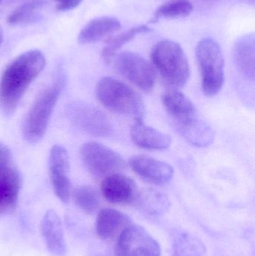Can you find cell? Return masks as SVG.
Returning <instances> with one entry per match:
<instances>
[{
  "mask_svg": "<svg viewBox=\"0 0 255 256\" xmlns=\"http://www.w3.org/2000/svg\"><path fill=\"white\" fill-rule=\"evenodd\" d=\"M100 189L103 197L115 204L133 203L139 192L134 180L121 173H115L103 178Z\"/></svg>",
  "mask_w": 255,
  "mask_h": 256,
  "instance_id": "4fadbf2b",
  "label": "cell"
},
{
  "mask_svg": "<svg viewBox=\"0 0 255 256\" xmlns=\"http://www.w3.org/2000/svg\"><path fill=\"white\" fill-rule=\"evenodd\" d=\"M46 60L37 50L18 56L6 68L0 80V108L6 115L14 112L30 84L44 68Z\"/></svg>",
  "mask_w": 255,
  "mask_h": 256,
  "instance_id": "6da1fadb",
  "label": "cell"
},
{
  "mask_svg": "<svg viewBox=\"0 0 255 256\" xmlns=\"http://www.w3.org/2000/svg\"><path fill=\"white\" fill-rule=\"evenodd\" d=\"M63 86L64 79L58 78L40 92L33 102L25 116L22 128V136L28 142H37L44 136Z\"/></svg>",
  "mask_w": 255,
  "mask_h": 256,
  "instance_id": "5b68a950",
  "label": "cell"
},
{
  "mask_svg": "<svg viewBox=\"0 0 255 256\" xmlns=\"http://www.w3.org/2000/svg\"><path fill=\"white\" fill-rule=\"evenodd\" d=\"M3 40V31L2 28L0 27V45H1V42Z\"/></svg>",
  "mask_w": 255,
  "mask_h": 256,
  "instance_id": "83f0119b",
  "label": "cell"
},
{
  "mask_svg": "<svg viewBox=\"0 0 255 256\" xmlns=\"http://www.w3.org/2000/svg\"><path fill=\"white\" fill-rule=\"evenodd\" d=\"M40 228L48 250L54 255L64 256L66 252L64 230L61 219L55 210H49L45 214Z\"/></svg>",
  "mask_w": 255,
  "mask_h": 256,
  "instance_id": "e0dca14e",
  "label": "cell"
},
{
  "mask_svg": "<svg viewBox=\"0 0 255 256\" xmlns=\"http://www.w3.org/2000/svg\"><path fill=\"white\" fill-rule=\"evenodd\" d=\"M196 60L200 70L202 90L208 97L221 91L225 82V61L219 44L211 38H205L196 46Z\"/></svg>",
  "mask_w": 255,
  "mask_h": 256,
  "instance_id": "8992f818",
  "label": "cell"
},
{
  "mask_svg": "<svg viewBox=\"0 0 255 256\" xmlns=\"http://www.w3.org/2000/svg\"><path fill=\"white\" fill-rule=\"evenodd\" d=\"M129 165L143 180L155 185H163L172 180L173 167L167 162L146 155H136L130 158Z\"/></svg>",
  "mask_w": 255,
  "mask_h": 256,
  "instance_id": "7c38bea8",
  "label": "cell"
},
{
  "mask_svg": "<svg viewBox=\"0 0 255 256\" xmlns=\"http://www.w3.org/2000/svg\"><path fill=\"white\" fill-rule=\"evenodd\" d=\"M1 0H0V3H1Z\"/></svg>",
  "mask_w": 255,
  "mask_h": 256,
  "instance_id": "f1b7e54d",
  "label": "cell"
},
{
  "mask_svg": "<svg viewBox=\"0 0 255 256\" xmlns=\"http://www.w3.org/2000/svg\"><path fill=\"white\" fill-rule=\"evenodd\" d=\"M96 96L104 108L115 114L143 120L145 103L140 94L124 82L110 76L99 80Z\"/></svg>",
  "mask_w": 255,
  "mask_h": 256,
  "instance_id": "277c9868",
  "label": "cell"
},
{
  "mask_svg": "<svg viewBox=\"0 0 255 256\" xmlns=\"http://www.w3.org/2000/svg\"><path fill=\"white\" fill-rule=\"evenodd\" d=\"M206 251L200 239L184 231L175 233L173 238L174 256H202Z\"/></svg>",
  "mask_w": 255,
  "mask_h": 256,
  "instance_id": "44dd1931",
  "label": "cell"
},
{
  "mask_svg": "<svg viewBox=\"0 0 255 256\" xmlns=\"http://www.w3.org/2000/svg\"><path fill=\"white\" fill-rule=\"evenodd\" d=\"M66 112L72 124L88 135L106 137L112 134L110 120L104 112L92 104L72 102L67 105Z\"/></svg>",
  "mask_w": 255,
  "mask_h": 256,
  "instance_id": "9c48e42d",
  "label": "cell"
},
{
  "mask_svg": "<svg viewBox=\"0 0 255 256\" xmlns=\"http://www.w3.org/2000/svg\"><path fill=\"white\" fill-rule=\"evenodd\" d=\"M68 154L64 147L54 146L49 156V172L51 184L56 196L64 203L70 200L71 185L69 178Z\"/></svg>",
  "mask_w": 255,
  "mask_h": 256,
  "instance_id": "8fae6325",
  "label": "cell"
},
{
  "mask_svg": "<svg viewBox=\"0 0 255 256\" xmlns=\"http://www.w3.org/2000/svg\"><path fill=\"white\" fill-rule=\"evenodd\" d=\"M193 4L188 0H171L162 4L156 10L152 22H154L161 18L168 19L186 18L193 12Z\"/></svg>",
  "mask_w": 255,
  "mask_h": 256,
  "instance_id": "cb8c5ba5",
  "label": "cell"
},
{
  "mask_svg": "<svg viewBox=\"0 0 255 256\" xmlns=\"http://www.w3.org/2000/svg\"><path fill=\"white\" fill-rule=\"evenodd\" d=\"M255 38L245 36L234 46V58L240 72L249 79L255 80Z\"/></svg>",
  "mask_w": 255,
  "mask_h": 256,
  "instance_id": "d6986e66",
  "label": "cell"
},
{
  "mask_svg": "<svg viewBox=\"0 0 255 256\" xmlns=\"http://www.w3.org/2000/svg\"><path fill=\"white\" fill-rule=\"evenodd\" d=\"M121 28V22L116 18L110 16L95 18L81 30L78 36V42L82 44L93 43L117 32Z\"/></svg>",
  "mask_w": 255,
  "mask_h": 256,
  "instance_id": "ac0fdd59",
  "label": "cell"
},
{
  "mask_svg": "<svg viewBox=\"0 0 255 256\" xmlns=\"http://www.w3.org/2000/svg\"><path fill=\"white\" fill-rule=\"evenodd\" d=\"M132 224L130 218L122 212L112 208L102 209L96 219V233L102 240H117Z\"/></svg>",
  "mask_w": 255,
  "mask_h": 256,
  "instance_id": "9a60e30c",
  "label": "cell"
},
{
  "mask_svg": "<svg viewBox=\"0 0 255 256\" xmlns=\"http://www.w3.org/2000/svg\"><path fill=\"white\" fill-rule=\"evenodd\" d=\"M11 160V152L7 146L0 142V166L9 165Z\"/></svg>",
  "mask_w": 255,
  "mask_h": 256,
  "instance_id": "4316f807",
  "label": "cell"
},
{
  "mask_svg": "<svg viewBox=\"0 0 255 256\" xmlns=\"http://www.w3.org/2000/svg\"><path fill=\"white\" fill-rule=\"evenodd\" d=\"M80 156L90 174L97 178H105L125 168V162L119 154L96 142L82 144Z\"/></svg>",
  "mask_w": 255,
  "mask_h": 256,
  "instance_id": "52a82bcc",
  "label": "cell"
},
{
  "mask_svg": "<svg viewBox=\"0 0 255 256\" xmlns=\"http://www.w3.org/2000/svg\"><path fill=\"white\" fill-rule=\"evenodd\" d=\"M73 200L80 210L88 214L94 213L100 206L98 194L89 186H80L73 192Z\"/></svg>",
  "mask_w": 255,
  "mask_h": 256,
  "instance_id": "d4e9b609",
  "label": "cell"
},
{
  "mask_svg": "<svg viewBox=\"0 0 255 256\" xmlns=\"http://www.w3.org/2000/svg\"><path fill=\"white\" fill-rule=\"evenodd\" d=\"M21 186L22 178L14 167L0 166V216L15 212Z\"/></svg>",
  "mask_w": 255,
  "mask_h": 256,
  "instance_id": "5bb4252c",
  "label": "cell"
},
{
  "mask_svg": "<svg viewBox=\"0 0 255 256\" xmlns=\"http://www.w3.org/2000/svg\"><path fill=\"white\" fill-rule=\"evenodd\" d=\"M55 2L57 10L65 12L77 7L82 0H55Z\"/></svg>",
  "mask_w": 255,
  "mask_h": 256,
  "instance_id": "484cf974",
  "label": "cell"
},
{
  "mask_svg": "<svg viewBox=\"0 0 255 256\" xmlns=\"http://www.w3.org/2000/svg\"><path fill=\"white\" fill-rule=\"evenodd\" d=\"M151 28L145 25L138 26L133 27L130 30L121 33L118 36L110 37L106 40V45L102 52V57L105 62L109 64L113 57L116 55L121 46L134 38L137 34L149 32Z\"/></svg>",
  "mask_w": 255,
  "mask_h": 256,
  "instance_id": "7402d4cb",
  "label": "cell"
},
{
  "mask_svg": "<svg viewBox=\"0 0 255 256\" xmlns=\"http://www.w3.org/2000/svg\"><path fill=\"white\" fill-rule=\"evenodd\" d=\"M112 64L124 78L144 92H150L155 85L156 70L152 64L136 52H117Z\"/></svg>",
  "mask_w": 255,
  "mask_h": 256,
  "instance_id": "ba28073f",
  "label": "cell"
},
{
  "mask_svg": "<svg viewBox=\"0 0 255 256\" xmlns=\"http://www.w3.org/2000/svg\"><path fill=\"white\" fill-rule=\"evenodd\" d=\"M116 256H160L158 242L143 228L132 224L117 239Z\"/></svg>",
  "mask_w": 255,
  "mask_h": 256,
  "instance_id": "30bf717a",
  "label": "cell"
},
{
  "mask_svg": "<svg viewBox=\"0 0 255 256\" xmlns=\"http://www.w3.org/2000/svg\"><path fill=\"white\" fill-rule=\"evenodd\" d=\"M130 137L135 144L148 150H165L172 143L170 136L147 126L142 118L135 120L130 128Z\"/></svg>",
  "mask_w": 255,
  "mask_h": 256,
  "instance_id": "2e32d148",
  "label": "cell"
},
{
  "mask_svg": "<svg viewBox=\"0 0 255 256\" xmlns=\"http://www.w3.org/2000/svg\"><path fill=\"white\" fill-rule=\"evenodd\" d=\"M46 0H30L15 9L7 16V22L11 25L28 24L37 18L46 4Z\"/></svg>",
  "mask_w": 255,
  "mask_h": 256,
  "instance_id": "603a6c76",
  "label": "cell"
},
{
  "mask_svg": "<svg viewBox=\"0 0 255 256\" xmlns=\"http://www.w3.org/2000/svg\"><path fill=\"white\" fill-rule=\"evenodd\" d=\"M162 102L177 129L188 142L197 147H207L213 142L214 130L199 118L194 104L184 93L177 90L166 92Z\"/></svg>",
  "mask_w": 255,
  "mask_h": 256,
  "instance_id": "7a4b0ae2",
  "label": "cell"
},
{
  "mask_svg": "<svg viewBox=\"0 0 255 256\" xmlns=\"http://www.w3.org/2000/svg\"><path fill=\"white\" fill-rule=\"evenodd\" d=\"M151 58L154 69L169 86L177 90L187 84L190 64L179 44L171 40H160L153 48Z\"/></svg>",
  "mask_w": 255,
  "mask_h": 256,
  "instance_id": "3957f363",
  "label": "cell"
},
{
  "mask_svg": "<svg viewBox=\"0 0 255 256\" xmlns=\"http://www.w3.org/2000/svg\"><path fill=\"white\" fill-rule=\"evenodd\" d=\"M133 204L144 213L159 216L166 213L170 208V202L165 194L153 189L139 190Z\"/></svg>",
  "mask_w": 255,
  "mask_h": 256,
  "instance_id": "ffe728a7",
  "label": "cell"
}]
</instances>
